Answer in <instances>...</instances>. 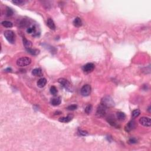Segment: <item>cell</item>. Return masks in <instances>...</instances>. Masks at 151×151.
<instances>
[{"label": "cell", "instance_id": "cell-1", "mask_svg": "<svg viewBox=\"0 0 151 151\" xmlns=\"http://www.w3.org/2000/svg\"><path fill=\"white\" fill-rule=\"evenodd\" d=\"M101 105H103L104 106L106 107L107 108H109V107H113L115 103V101L110 96H107L103 97L101 101Z\"/></svg>", "mask_w": 151, "mask_h": 151}, {"label": "cell", "instance_id": "cell-2", "mask_svg": "<svg viewBox=\"0 0 151 151\" xmlns=\"http://www.w3.org/2000/svg\"><path fill=\"white\" fill-rule=\"evenodd\" d=\"M58 82L60 84H62V86L67 91L70 92H72L73 90V88L72 85L71 84V83L68 82V80L64 78H60L58 80Z\"/></svg>", "mask_w": 151, "mask_h": 151}, {"label": "cell", "instance_id": "cell-3", "mask_svg": "<svg viewBox=\"0 0 151 151\" xmlns=\"http://www.w3.org/2000/svg\"><path fill=\"white\" fill-rule=\"evenodd\" d=\"M4 36L7 41L11 44H14L16 41V35L11 30H6L4 32Z\"/></svg>", "mask_w": 151, "mask_h": 151}, {"label": "cell", "instance_id": "cell-4", "mask_svg": "<svg viewBox=\"0 0 151 151\" xmlns=\"http://www.w3.org/2000/svg\"><path fill=\"white\" fill-rule=\"evenodd\" d=\"M31 60L30 58L24 57H21L17 60V65L20 67H25L31 64Z\"/></svg>", "mask_w": 151, "mask_h": 151}, {"label": "cell", "instance_id": "cell-5", "mask_svg": "<svg viewBox=\"0 0 151 151\" xmlns=\"http://www.w3.org/2000/svg\"><path fill=\"white\" fill-rule=\"evenodd\" d=\"M91 91H92L91 86L89 84H85L81 89V95L83 96L86 97L90 95Z\"/></svg>", "mask_w": 151, "mask_h": 151}, {"label": "cell", "instance_id": "cell-6", "mask_svg": "<svg viewBox=\"0 0 151 151\" xmlns=\"http://www.w3.org/2000/svg\"><path fill=\"white\" fill-rule=\"evenodd\" d=\"M107 107L101 104V105L97 107V111H96V115L98 117H104L107 113Z\"/></svg>", "mask_w": 151, "mask_h": 151}, {"label": "cell", "instance_id": "cell-7", "mask_svg": "<svg viewBox=\"0 0 151 151\" xmlns=\"http://www.w3.org/2000/svg\"><path fill=\"white\" fill-rule=\"evenodd\" d=\"M139 123L143 126L150 127L151 125V118L148 117H142L139 119Z\"/></svg>", "mask_w": 151, "mask_h": 151}, {"label": "cell", "instance_id": "cell-8", "mask_svg": "<svg viewBox=\"0 0 151 151\" xmlns=\"http://www.w3.org/2000/svg\"><path fill=\"white\" fill-rule=\"evenodd\" d=\"M136 127V123L134 121V120H130L129 123L126 125V126H125V131L127 132H129L132 131V130H134V129H135V128Z\"/></svg>", "mask_w": 151, "mask_h": 151}, {"label": "cell", "instance_id": "cell-9", "mask_svg": "<svg viewBox=\"0 0 151 151\" xmlns=\"http://www.w3.org/2000/svg\"><path fill=\"white\" fill-rule=\"evenodd\" d=\"M95 68V65H94L93 63H87L86 64H85L82 67V69H83V72L85 73H90Z\"/></svg>", "mask_w": 151, "mask_h": 151}, {"label": "cell", "instance_id": "cell-10", "mask_svg": "<svg viewBox=\"0 0 151 151\" xmlns=\"http://www.w3.org/2000/svg\"><path fill=\"white\" fill-rule=\"evenodd\" d=\"M51 104L53 106H59L61 104V102H62V99H61L60 97H54V98L51 99Z\"/></svg>", "mask_w": 151, "mask_h": 151}, {"label": "cell", "instance_id": "cell-11", "mask_svg": "<svg viewBox=\"0 0 151 151\" xmlns=\"http://www.w3.org/2000/svg\"><path fill=\"white\" fill-rule=\"evenodd\" d=\"M46 84H47V80L45 78H40V79H39V80H38L37 83V86L39 87H40V88H43V87H44V86L46 85Z\"/></svg>", "mask_w": 151, "mask_h": 151}, {"label": "cell", "instance_id": "cell-12", "mask_svg": "<svg viewBox=\"0 0 151 151\" xmlns=\"http://www.w3.org/2000/svg\"><path fill=\"white\" fill-rule=\"evenodd\" d=\"M73 117V115H68V116H66V117H60L59 120L60 122H62V123H68L72 120Z\"/></svg>", "mask_w": 151, "mask_h": 151}, {"label": "cell", "instance_id": "cell-13", "mask_svg": "<svg viewBox=\"0 0 151 151\" xmlns=\"http://www.w3.org/2000/svg\"><path fill=\"white\" fill-rule=\"evenodd\" d=\"M107 122L110 125H112V126L114 127H117V123L116 122V120L115 119V118L112 116H109L107 119Z\"/></svg>", "mask_w": 151, "mask_h": 151}, {"label": "cell", "instance_id": "cell-14", "mask_svg": "<svg viewBox=\"0 0 151 151\" xmlns=\"http://www.w3.org/2000/svg\"><path fill=\"white\" fill-rule=\"evenodd\" d=\"M32 74L33 76H38V77H40V76H43V72L41 69L39 68H37L34 69L32 71Z\"/></svg>", "mask_w": 151, "mask_h": 151}, {"label": "cell", "instance_id": "cell-15", "mask_svg": "<svg viewBox=\"0 0 151 151\" xmlns=\"http://www.w3.org/2000/svg\"><path fill=\"white\" fill-rule=\"evenodd\" d=\"M73 25L76 27H80L82 25V21L79 17H76L73 22Z\"/></svg>", "mask_w": 151, "mask_h": 151}, {"label": "cell", "instance_id": "cell-16", "mask_svg": "<svg viewBox=\"0 0 151 151\" xmlns=\"http://www.w3.org/2000/svg\"><path fill=\"white\" fill-rule=\"evenodd\" d=\"M47 26L50 28L51 30H55L56 28V25L55 24H54V21L52 20L51 18H49L47 20Z\"/></svg>", "mask_w": 151, "mask_h": 151}, {"label": "cell", "instance_id": "cell-17", "mask_svg": "<svg viewBox=\"0 0 151 151\" xmlns=\"http://www.w3.org/2000/svg\"><path fill=\"white\" fill-rule=\"evenodd\" d=\"M116 117H117V119L120 121H123L126 118V115L123 112H119L116 113Z\"/></svg>", "mask_w": 151, "mask_h": 151}, {"label": "cell", "instance_id": "cell-18", "mask_svg": "<svg viewBox=\"0 0 151 151\" xmlns=\"http://www.w3.org/2000/svg\"><path fill=\"white\" fill-rule=\"evenodd\" d=\"M27 51L28 52V53L31 54V55H33V56H36L38 55L40 53V51L37 49H31V48H28V49H26Z\"/></svg>", "mask_w": 151, "mask_h": 151}, {"label": "cell", "instance_id": "cell-19", "mask_svg": "<svg viewBox=\"0 0 151 151\" xmlns=\"http://www.w3.org/2000/svg\"><path fill=\"white\" fill-rule=\"evenodd\" d=\"M23 44L25 47V49L31 48V46H32V43H31V41L27 40L26 39H25L24 37L23 38Z\"/></svg>", "mask_w": 151, "mask_h": 151}, {"label": "cell", "instance_id": "cell-20", "mask_svg": "<svg viewBox=\"0 0 151 151\" xmlns=\"http://www.w3.org/2000/svg\"><path fill=\"white\" fill-rule=\"evenodd\" d=\"M1 24L3 25L4 27L6 28H11L12 27V23L9 21H4L1 22Z\"/></svg>", "mask_w": 151, "mask_h": 151}, {"label": "cell", "instance_id": "cell-21", "mask_svg": "<svg viewBox=\"0 0 151 151\" xmlns=\"http://www.w3.org/2000/svg\"><path fill=\"white\" fill-rule=\"evenodd\" d=\"M140 112L139 109H135V110H133V112H132V116L133 119L138 117V116L140 115Z\"/></svg>", "mask_w": 151, "mask_h": 151}, {"label": "cell", "instance_id": "cell-22", "mask_svg": "<svg viewBox=\"0 0 151 151\" xmlns=\"http://www.w3.org/2000/svg\"><path fill=\"white\" fill-rule=\"evenodd\" d=\"M50 93L51 95H53L54 96H56L57 95L58 93V91H57V89L56 87H55V86H51V87H50Z\"/></svg>", "mask_w": 151, "mask_h": 151}, {"label": "cell", "instance_id": "cell-23", "mask_svg": "<svg viewBox=\"0 0 151 151\" xmlns=\"http://www.w3.org/2000/svg\"><path fill=\"white\" fill-rule=\"evenodd\" d=\"M14 12L12 11V10L11 8H9V7H7L6 8V16H8V17H11L13 15Z\"/></svg>", "mask_w": 151, "mask_h": 151}, {"label": "cell", "instance_id": "cell-24", "mask_svg": "<svg viewBox=\"0 0 151 151\" xmlns=\"http://www.w3.org/2000/svg\"><path fill=\"white\" fill-rule=\"evenodd\" d=\"M12 2L17 6H22L25 4V1L22 0H15V1H12Z\"/></svg>", "mask_w": 151, "mask_h": 151}, {"label": "cell", "instance_id": "cell-25", "mask_svg": "<svg viewBox=\"0 0 151 151\" xmlns=\"http://www.w3.org/2000/svg\"><path fill=\"white\" fill-rule=\"evenodd\" d=\"M92 109H93V107L92 105H87V106L86 107V108H85V112H86V113L88 114V115L92 111Z\"/></svg>", "mask_w": 151, "mask_h": 151}, {"label": "cell", "instance_id": "cell-26", "mask_svg": "<svg viewBox=\"0 0 151 151\" xmlns=\"http://www.w3.org/2000/svg\"><path fill=\"white\" fill-rule=\"evenodd\" d=\"M35 31V26H32L31 27L28 28L27 30V32L29 34L33 33H34Z\"/></svg>", "mask_w": 151, "mask_h": 151}, {"label": "cell", "instance_id": "cell-27", "mask_svg": "<svg viewBox=\"0 0 151 151\" xmlns=\"http://www.w3.org/2000/svg\"><path fill=\"white\" fill-rule=\"evenodd\" d=\"M77 106L76 105H70L67 107V109L68 110H71V111H73V110H75L76 109H77Z\"/></svg>", "mask_w": 151, "mask_h": 151}, {"label": "cell", "instance_id": "cell-28", "mask_svg": "<svg viewBox=\"0 0 151 151\" xmlns=\"http://www.w3.org/2000/svg\"><path fill=\"white\" fill-rule=\"evenodd\" d=\"M78 134L81 136H86L88 134L87 132L83 131V130H78Z\"/></svg>", "mask_w": 151, "mask_h": 151}, {"label": "cell", "instance_id": "cell-29", "mask_svg": "<svg viewBox=\"0 0 151 151\" xmlns=\"http://www.w3.org/2000/svg\"><path fill=\"white\" fill-rule=\"evenodd\" d=\"M129 142L131 143V144H134V143H137V140L135 138H131V139H129Z\"/></svg>", "mask_w": 151, "mask_h": 151}]
</instances>
